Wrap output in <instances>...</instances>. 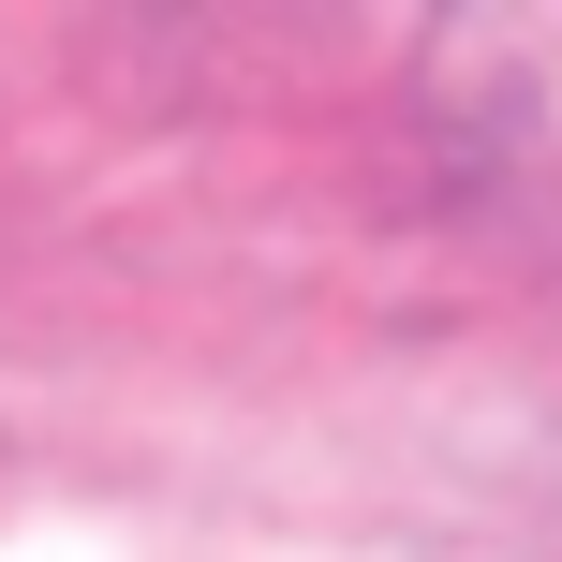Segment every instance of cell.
<instances>
[{
  "instance_id": "obj_1",
  "label": "cell",
  "mask_w": 562,
  "mask_h": 562,
  "mask_svg": "<svg viewBox=\"0 0 562 562\" xmlns=\"http://www.w3.org/2000/svg\"><path fill=\"white\" fill-rule=\"evenodd\" d=\"M429 119L504 207L562 237V15H474L429 45Z\"/></svg>"
}]
</instances>
